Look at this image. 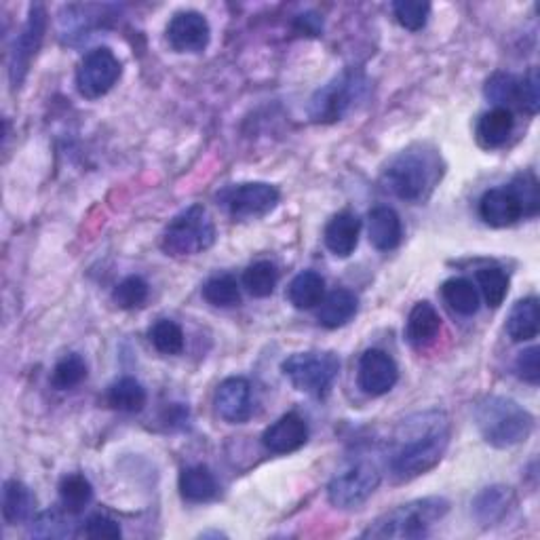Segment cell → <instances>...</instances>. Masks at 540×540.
<instances>
[{"label":"cell","instance_id":"obj_1","mask_svg":"<svg viewBox=\"0 0 540 540\" xmlns=\"http://www.w3.org/2000/svg\"><path fill=\"white\" fill-rule=\"evenodd\" d=\"M450 446V424L441 412L418 416L405 422V437L389 458V473L397 484H405L435 469Z\"/></svg>","mask_w":540,"mask_h":540},{"label":"cell","instance_id":"obj_2","mask_svg":"<svg viewBox=\"0 0 540 540\" xmlns=\"http://www.w3.org/2000/svg\"><path fill=\"white\" fill-rule=\"evenodd\" d=\"M475 424L486 443H490L492 448L505 450L526 441L534 431L536 420L515 399L490 395L477 403Z\"/></svg>","mask_w":540,"mask_h":540},{"label":"cell","instance_id":"obj_3","mask_svg":"<svg viewBox=\"0 0 540 540\" xmlns=\"http://www.w3.org/2000/svg\"><path fill=\"white\" fill-rule=\"evenodd\" d=\"M450 503L441 496H427L399 505L363 530V538H395V540H418L429 536L431 528L437 526L448 515Z\"/></svg>","mask_w":540,"mask_h":540},{"label":"cell","instance_id":"obj_4","mask_svg":"<svg viewBox=\"0 0 540 540\" xmlns=\"http://www.w3.org/2000/svg\"><path fill=\"white\" fill-rule=\"evenodd\" d=\"M439 159L435 152L403 150L382 173V184L401 201L418 203L429 197L439 180Z\"/></svg>","mask_w":540,"mask_h":540},{"label":"cell","instance_id":"obj_5","mask_svg":"<svg viewBox=\"0 0 540 540\" xmlns=\"http://www.w3.org/2000/svg\"><path fill=\"white\" fill-rule=\"evenodd\" d=\"M370 89V81L363 70L346 68L338 76L315 91L308 102V117L321 125L342 121Z\"/></svg>","mask_w":540,"mask_h":540},{"label":"cell","instance_id":"obj_6","mask_svg":"<svg viewBox=\"0 0 540 540\" xmlns=\"http://www.w3.org/2000/svg\"><path fill=\"white\" fill-rule=\"evenodd\" d=\"M216 243V224L203 205H190L173 218L161 239L167 256L186 258L207 252Z\"/></svg>","mask_w":540,"mask_h":540},{"label":"cell","instance_id":"obj_7","mask_svg":"<svg viewBox=\"0 0 540 540\" xmlns=\"http://www.w3.org/2000/svg\"><path fill=\"white\" fill-rule=\"evenodd\" d=\"M281 372L300 393L325 397L340 374V359L332 351L294 353L281 363Z\"/></svg>","mask_w":540,"mask_h":540},{"label":"cell","instance_id":"obj_8","mask_svg":"<svg viewBox=\"0 0 540 540\" xmlns=\"http://www.w3.org/2000/svg\"><path fill=\"white\" fill-rule=\"evenodd\" d=\"M380 479V471L372 462H355L330 481L327 498L338 509H355L378 490Z\"/></svg>","mask_w":540,"mask_h":540},{"label":"cell","instance_id":"obj_9","mask_svg":"<svg viewBox=\"0 0 540 540\" xmlns=\"http://www.w3.org/2000/svg\"><path fill=\"white\" fill-rule=\"evenodd\" d=\"M123 66L108 47L89 51L76 70V89L87 100H98L119 83Z\"/></svg>","mask_w":540,"mask_h":540},{"label":"cell","instance_id":"obj_10","mask_svg":"<svg viewBox=\"0 0 540 540\" xmlns=\"http://www.w3.org/2000/svg\"><path fill=\"white\" fill-rule=\"evenodd\" d=\"M47 30V11L43 5H32L28 13V22L24 24L22 32L15 36V43L11 49V64H9V79L13 89H17L26 81L34 57L43 45Z\"/></svg>","mask_w":540,"mask_h":540},{"label":"cell","instance_id":"obj_11","mask_svg":"<svg viewBox=\"0 0 540 540\" xmlns=\"http://www.w3.org/2000/svg\"><path fill=\"white\" fill-rule=\"evenodd\" d=\"M279 199V190L266 182H245L228 188L222 195L228 214L237 220L264 218L279 205Z\"/></svg>","mask_w":540,"mask_h":540},{"label":"cell","instance_id":"obj_12","mask_svg":"<svg viewBox=\"0 0 540 540\" xmlns=\"http://www.w3.org/2000/svg\"><path fill=\"white\" fill-rule=\"evenodd\" d=\"M167 43L178 53H203L211 41V26L199 11H180L169 19Z\"/></svg>","mask_w":540,"mask_h":540},{"label":"cell","instance_id":"obj_13","mask_svg":"<svg viewBox=\"0 0 540 540\" xmlns=\"http://www.w3.org/2000/svg\"><path fill=\"white\" fill-rule=\"evenodd\" d=\"M399 380V368L395 359L380 349L365 351L359 359L357 384L370 397H382L395 389Z\"/></svg>","mask_w":540,"mask_h":540},{"label":"cell","instance_id":"obj_14","mask_svg":"<svg viewBox=\"0 0 540 540\" xmlns=\"http://www.w3.org/2000/svg\"><path fill=\"white\" fill-rule=\"evenodd\" d=\"M214 405L216 414L228 422V424H243L249 420L254 410V399H252V384L249 380L241 376L226 378L220 382V387L216 389L214 395Z\"/></svg>","mask_w":540,"mask_h":540},{"label":"cell","instance_id":"obj_15","mask_svg":"<svg viewBox=\"0 0 540 540\" xmlns=\"http://www.w3.org/2000/svg\"><path fill=\"white\" fill-rule=\"evenodd\" d=\"M306 441H308V424L296 412H289V414L281 416L277 422L270 424V427L262 435L264 448L270 454L298 452Z\"/></svg>","mask_w":540,"mask_h":540},{"label":"cell","instance_id":"obj_16","mask_svg":"<svg viewBox=\"0 0 540 540\" xmlns=\"http://www.w3.org/2000/svg\"><path fill=\"white\" fill-rule=\"evenodd\" d=\"M479 216L492 228H507L524 218V207L509 188H492L479 201Z\"/></svg>","mask_w":540,"mask_h":540},{"label":"cell","instance_id":"obj_17","mask_svg":"<svg viewBox=\"0 0 540 540\" xmlns=\"http://www.w3.org/2000/svg\"><path fill=\"white\" fill-rule=\"evenodd\" d=\"M359 233H361V220L353 214V211H340L325 226L323 241L325 247L338 258H349L355 254L359 245Z\"/></svg>","mask_w":540,"mask_h":540},{"label":"cell","instance_id":"obj_18","mask_svg":"<svg viewBox=\"0 0 540 540\" xmlns=\"http://www.w3.org/2000/svg\"><path fill=\"white\" fill-rule=\"evenodd\" d=\"M439 332H441V317L437 313V308L427 300L414 304L408 323H405V340H408L414 349L422 351L437 340Z\"/></svg>","mask_w":540,"mask_h":540},{"label":"cell","instance_id":"obj_19","mask_svg":"<svg viewBox=\"0 0 540 540\" xmlns=\"http://www.w3.org/2000/svg\"><path fill=\"white\" fill-rule=\"evenodd\" d=\"M368 235L378 252H393L403 237V226L397 211L387 205L374 207L368 214Z\"/></svg>","mask_w":540,"mask_h":540},{"label":"cell","instance_id":"obj_20","mask_svg":"<svg viewBox=\"0 0 540 540\" xmlns=\"http://www.w3.org/2000/svg\"><path fill=\"white\" fill-rule=\"evenodd\" d=\"M515 127L513 112L507 108H492L486 114H481L477 127H475V138L477 144L486 150H496L500 146H505L507 140L511 138Z\"/></svg>","mask_w":540,"mask_h":540},{"label":"cell","instance_id":"obj_21","mask_svg":"<svg viewBox=\"0 0 540 540\" xmlns=\"http://www.w3.org/2000/svg\"><path fill=\"white\" fill-rule=\"evenodd\" d=\"M359 311V298L351 289H334L319 304L317 319L327 330H338V327L349 323Z\"/></svg>","mask_w":540,"mask_h":540},{"label":"cell","instance_id":"obj_22","mask_svg":"<svg viewBox=\"0 0 540 540\" xmlns=\"http://www.w3.org/2000/svg\"><path fill=\"white\" fill-rule=\"evenodd\" d=\"M505 330L513 342H530L538 336L540 330V306L538 298L530 296L515 302L507 317Z\"/></svg>","mask_w":540,"mask_h":540},{"label":"cell","instance_id":"obj_23","mask_svg":"<svg viewBox=\"0 0 540 540\" xmlns=\"http://www.w3.org/2000/svg\"><path fill=\"white\" fill-rule=\"evenodd\" d=\"M513 505V492L505 486H492L481 490L473 500V513L479 524L494 526L509 513Z\"/></svg>","mask_w":540,"mask_h":540},{"label":"cell","instance_id":"obj_24","mask_svg":"<svg viewBox=\"0 0 540 540\" xmlns=\"http://www.w3.org/2000/svg\"><path fill=\"white\" fill-rule=\"evenodd\" d=\"M180 494L188 503H209L218 494V479L203 465L188 467L180 473Z\"/></svg>","mask_w":540,"mask_h":540},{"label":"cell","instance_id":"obj_25","mask_svg":"<svg viewBox=\"0 0 540 540\" xmlns=\"http://www.w3.org/2000/svg\"><path fill=\"white\" fill-rule=\"evenodd\" d=\"M325 298V279L315 270H304L296 275L287 287V300L292 302L298 311H311L319 306Z\"/></svg>","mask_w":540,"mask_h":540},{"label":"cell","instance_id":"obj_26","mask_svg":"<svg viewBox=\"0 0 540 540\" xmlns=\"http://www.w3.org/2000/svg\"><path fill=\"white\" fill-rule=\"evenodd\" d=\"M441 296L446 300V304L452 308L454 313L462 317H471L479 311V292L473 285V281L465 277H454L448 279L441 285Z\"/></svg>","mask_w":540,"mask_h":540},{"label":"cell","instance_id":"obj_27","mask_svg":"<svg viewBox=\"0 0 540 540\" xmlns=\"http://www.w3.org/2000/svg\"><path fill=\"white\" fill-rule=\"evenodd\" d=\"M34 507V496L30 492V488L22 481L17 479H9L5 481L3 486V517L5 522L15 526L22 524L30 517Z\"/></svg>","mask_w":540,"mask_h":540},{"label":"cell","instance_id":"obj_28","mask_svg":"<svg viewBox=\"0 0 540 540\" xmlns=\"http://www.w3.org/2000/svg\"><path fill=\"white\" fill-rule=\"evenodd\" d=\"M108 403L119 412H142L146 405V389L135 378H121L108 389Z\"/></svg>","mask_w":540,"mask_h":540},{"label":"cell","instance_id":"obj_29","mask_svg":"<svg viewBox=\"0 0 540 540\" xmlns=\"http://www.w3.org/2000/svg\"><path fill=\"white\" fill-rule=\"evenodd\" d=\"M277 283H279V270L273 262H268V260L254 262L252 266H247V270L243 273V285L254 298H268L275 292Z\"/></svg>","mask_w":540,"mask_h":540},{"label":"cell","instance_id":"obj_30","mask_svg":"<svg viewBox=\"0 0 540 540\" xmlns=\"http://www.w3.org/2000/svg\"><path fill=\"white\" fill-rule=\"evenodd\" d=\"M93 498L91 481L81 473H70L60 481V500L68 513L83 511Z\"/></svg>","mask_w":540,"mask_h":540},{"label":"cell","instance_id":"obj_31","mask_svg":"<svg viewBox=\"0 0 540 540\" xmlns=\"http://www.w3.org/2000/svg\"><path fill=\"white\" fill-rule=\"evenodd\" d=\"M477 285H479V292H481V296H484L486 304L492 308H498L507 298L509 277L505 275L503 268L486 266V268L477 270Z\"/></svg>","mask_w":540,"mask_h":540},{"label":"cell","instance_id":"obj_32","mask_svg":"<svg viewBox=\"0 0 540 540\" xmlns=\"http://www.w3.org/2000/svg\"><path fill=\"white\" fill-rule=\"evenodd\" d=\"M203 298L218 308H230L241 302V289L233 275H216L203 285Z\"/></svg>","mask_w":540,"mask_h":540},{"label":"cell","instance_id":"obj_33","mask_svg":"<svg viewBox=\"0 0 540 540\" xmlns=\"http://www.w3.org/2000/svg\"><path fill=\"white\" fill-rule=\"evenodd\" d=\"M148 338L161 355H180L184 351V332L176 321H157L150 327Z\"/></svg>","mask_w":540,"mask_h":540},{"label":"cell","instance_id":"obj_34","mask_svg":"<svg viewBox=\"0 0 540 540\" xmlns=\"http://www.w3.org/2000/svg\"><path fill=\"white\" fill-rule=\"evenodd\" d=\"M87 378V363L81 355H66L53 368L51 374V384L57 391H70L74 387H79V384Z\"/></svg>","mask_w":540,"mask_h":540},{"label":"cell","instance_id":"obj_35","mask_svg":"<svg viewBox=\"0 0 540 540\" xmlns=\"http://www.w3.org/2000/svg\"><path fill=\"white\" fill-rule=\"evenodd\" d=\"M484 93L492 104H496V108L511 110V106L517 104L519 79L509 72H496L488 79Z\"/></svg>","mask_w":540,"mask_h":540},{"label":"cell","instance_id":"obj_36","mask_svg":"<svg viewBox=\"0 0 540 540\" xmlns=\"http://www.w3.org/2000/svg\"><path fill=\"white\" fill-rule=\"evenodd\" d=\"M393 13L399 26L410 32H418L429 22L431 5L424 3V0H397V3H393Z\"/></svg>","mask_w":540,"mask_h":540},{"label":"cell","instance_id":"obj_37","mask_svg":"<svg viewBox=\"0 0 540 540\" xmlns=\"http://www.w3.org/2000/svg\"><path fill=\"white\" fill-rule=\"evenodd\" d=\"M112 300L119 308H125V311L140 308L148 300V283L138 275H131L114 287Z\"/></svg>","mask_w":540,"mask_h":540},{"label":"cell","instance_id":"obj_38","mask_svg":"<svg viewBox=\"0 0 540 540\" xmlns=\"http://www.w3.org/2000/svg\"><path fill=\"white\" fill-rule=\"evenodd\" d=\"M32 536H41V538H66L72 536V524L66 522V517L60 511H45L38 515L32 528H30Z\"/></svg>","mask_w":540,"mask_h":540},{"label":"cell","instance_id":"obj_39","mask_svg":"<svg viewBox=\"0 0 540 540\" xmlns=\"http://www.w3.org/2000/svg\"><path fill=\"white\" fill-rule=\"evenodd\" d=\"M511 190L517 195L519 203L524 207V216H536L538 214V182L532 173H519V176L511 182Z\"/></svg>","mask_w":540,"mask_h":540},{"label":"cell","instance_id":"obj_40","mask_svg":"<svg viewBox=\"0 0 540 540\" xmlns=\"http://www.w3.org/2000/svg\"><path fill=\"white\" fill-rule=\"evenodd\" d=\"M517 106H522L528 114H536L540 108V76L536 68H530L522 79H519V95Z\"/></svg>","mask_w":540,"mask_h":540},{"label":"cell","instance_id":"obj_41","mask_svg":"<svg viewBox=\"0 0 540 540\" xmlns=\"http://www.w3.org/2000/svg\"><path fill=\"white\" fill-rule=\"evenodd\" d=\"M515 372L524 382L536 387V384L540 382V349L538 346H530V349L519 353V357L515 361Z\"/></svg>","mask_w":540,"mask_h":540},{"label":"cell","instance_id":"obj_42","mask_svg":"<svg viewBox=\"0 0 540 540\" xmlns=\"http://www.w3.org/2000/svg\"><path fill=\"white\" fill-rule=\"evenodd\" d=\"M85 536H89V538H121V526L117 524V522H114V519L112 517H108V515H102V513H98V515H91L89 519H87V524H85Z\"/></svg>","mask_w":540,"mask_h":540},{"label":"cell","instance_id":"obj_43","mask_svg":"<svg viewBox=\"0 0 540 540\" xmlns=\"http://www.w3.org/2000/svg\"><path fill=\"white\" fill-rule=\"evenodd\" d=\"M296 30L300 34H308V36H319L321 30H323V22L321 17H317L315 13H306V15H300L296 19Z\"/></svg>","mask_w":540,"mask_h":540}]
</instances>
